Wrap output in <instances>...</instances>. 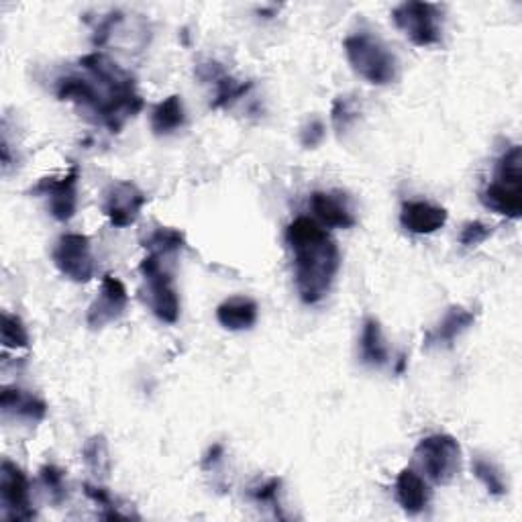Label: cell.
Wrapping results in <instances>:
<instances>
[{
	"mask_svg": "<svg viewBox=\"0 0 522 522\" xmlns=\"http://www.w3.org/2000/svg\"><path fill=\"white\" fill-rule=\"evenodd\" d=\"M286 243L294 257L296 288L302 302H321L339 272L341 255L337 243L310 217H298L288 225Z\"/></svg>",
	"mask_w": 522,
	"mask_h": 522,
	"instance_id": "1",
	"label": "cell"
},
{
	"mask_svg": "<svg viewBox=\"0 0 522 522\" xmlns=\"http://www.w3.org/2000/svg\"><path fill=\"white\" fill-rule=\"evenodd\" d=\"M482 202L490 211L508 219L522 215V149L508 147L496 164V178L482 192Z\"/></svg>",
	"mask_w": 522,
	"mask_h": 522,
	"instance_id": "2",
	"label": "cell"
},
{
	"mask_svg": "<svg viewBox=\"0 0 522 522\" xmlns=\"http://www.w3.org/2000/svg\"><path fill=\"white\" fill-rule=\"evenodd\" d=\"M343 47L351 68L370 84L386 86L398 78L396 56L372 33H353Z\"/></svg>",
	"mask_w": 522,
	"mask_h": 522,
	"instance_id": "3",
	"label": "cell"
},
{
	"mask_svg": "<svg viewBox=\"0 0 522 522\" xmlns=\"http://www.w3.org/2000/svg\"><path fill=\"white\" fill-rule=\"evenodd\" d=\"M416 463L433 484H449L461 467V447L451 435H429L414 449Z\"/></svg>",
	"mask_w": 522,
	"mask_h": 522,
	"instance_id": "4",
	"label": "cell"
},
{
	"mask_svg": "<svg viewBox=\"0 0 522 522\" xmlns=\"http://www.w3.org/2000/svg\"><path fill=\"white\" fill-rule=\"evenodd\" d=\"M164 257L151 255L141 261L139 272L147 282V298L153 315L164 323L174 325L180 317V298L172 280V274L164 266Z\"/></svg>",
	"mask_w": 522,
	"mask_h": 522,
	"instance_id": "5",
	"label": "cell"
},
{
	"mask_svg": "<svg viewBox=\"0 0 522 522\" xmlns=\"http://www.w3.org/2000/svg\"><path fill=\"white\" fill-rule=\"evenodd\" d=\"M441 9L433 3H421V0H408L392 11L396 27L419 47H429L441 41L443 19Z\"/></svg>",
	"mask_w": 522,
	"mask_h": 522,
	"instance_id": "6",
	"label": "cell"
},
{
	"mask_svg": "<svg viewBox=\"0 0 522 522\" xmlns=\"http://www.w3.org/2000/svg\"><path fill=\"white\" fill-rule=\"evenodd\" d=\"M56 268L72 282L86 284L94 278V255L86 235L66 233L54 247Z\"/></svg>",
	"mask_w": 522,
	"mask_h": 522,
	"instance_id": "7",
	"label": "cell"
},
{
	"mask_svg": "<svg viewBox=\"0 0 522 522\" xmlns=\"http://www.w3.org/2000/svg\"><path fill=\"white\" fill-rule=\"evenodd\" d=\"M0 502H3V516L7 520H31L35 516L29 480L23 469L9 459L0 465Z\"/></svg>",
	"mask_w": 522,
	"mask_h": 522,
	"instance_id": "8",
	"label": "cell"
},
{
	"mask_svg": "<svg viewBox=\"0 0 522 522\" xmlns=\"http://www.w3.org/2000/svg\"><path fill=\"white\" fill-rule=\"evenodd\" d=\"M147 204L145 192L133 182H115L104 192L102 213L107 215L113 227L125 229L131 227L139 215L141 208Z\"/></svg>",
	"mask_w": 522,
	"mask_h": 522,
	"instance_id": "9",
	"label": "cell"
},
{
	"mask_svg": "<svg viewBox=\"0 0 522 522\" xmlns=\"http://www.w3.org/2000/svg\"><path fill=\"white\" fill-rule=\"evenodd\" d=\"M129 306V292L125 284L113 276L107 274L102 278L100 294L94 298V302L88 308L86 323L90 329H102L115 321H119Z\"/></svg>",
	"mask_w": 522,
	"mask_h": 522,
	"instance_id": "10",
	"label": "cell"
},
{
	"mask_svg": "<svg viewBox=\"0 0 522 522\" xmlns=\"http://www.w3.org/2000/svg\"><path fill=\"white\" fill-rule=\"evenodd\" d=\"M78 178H80L78 166H72L70 172L64 174L62 178H43L33 188V194L47 198L51 217L60 223H66L76 215Z\"/></svg>",
	"mask_w": 522,
	"mask_h": 522,
	"instance_id": "11",
	"label": "cell"
},
{
	"mask_svg": "<svg viewBox=\"0 0 522 522\" xmlns=\"http://www.w3.org/2000/svg\"><path fill=\"white\" fill-rule=\"evenodd\" d=\"M447 223V211L443 206L425 202V200H408L400 208V225L414 235H431L443 229Z\"/></svg>",
	"mask_w": 522,
	"mask_h": 522,
	"instance_id": "12",
	"label": "cell"
},
{
	"mask_svg": "<svg viewBox=\"0 0 522 522\" xmlns=\"http://www.w3.org/2000/svg\"><path fill=\"white\" fill-rule=\"evenodd\" d=\"M310 211L325 225L333 229H351L357 219L345 194L339 192H312L310 194Z\"/></svg>",
	"mask_w": 522,
	"mask_h": 522,
	"instance_id": "13",
	"label": "cell"
},
{
	"mask_svg": "<svg viewBox=\"0 0 522 522\" xmlns=\"http://www.w3.org/2000/svg\"><path fill=\"white\" fill-rule=\"evenodd\" d=\"M476 323V312L463 306H451L445 317L425 335V347H451L457 337H461L469 327Z\"/></svg>",
	"mask_w": 522,
	"mask_h": 522,
	"instance_id": "14",
	"label": "cell"
},
{
	"mask_svg": "<svg viewBox=\"0 0 522 522\" xmlns=\"http://www.w3.org/2000/svg\"><path fill=\"white\" fill-rule=\"evenodd\" d=\"M0 408H3L7 419H21L29 423H39L47 414V404L41 398L21 388L9 386H5L3 392H0Z\"/></svg>",
	"mask_w": 522,
	"mask_h": 522,
	"instance_id": "15",
	"label": "cell"
},
{
	"mask_svg": "<svg viewBox=\"0 0 522 522\" xmlns=\"http://www.w3.org/2000/svg\"><path fill=\"white\" fill-rule=\"evenodd\" d=\"M198 76H200L204 82L215 84V88H217L215 102H213L215 109L231 107V104H233L235 100L243 98V96L249 92V88H251V82H247V84L237 82V80L231 78V76L221 68V64H217V62L200 64V66H198Z\"/></svg>",
	"mask_w": 522,
	"mask_h": 522,
	"instance_id": "16",
	"label": "cell"
},
{
	"mask_svg": "<svg viewBox=\"0 0 522 522\" xmlns=\"http://www.w3.org/2000/svg\"><path fill=\"white\" fill-rule=\"evenodd\" d=\"M396 498L408 514H419L427 508L431 500V490L414 469L404 467L396 478Z\"/></svg>",
	"mask_w": 522,
	"mask_h": 522,
	"instance_id": "17",
	"label": "cell"
},
{
	"mask_svg": "<svg viewBox=\"0 0 522 522\" xmlns=\"http://www.w3.org/2000/svg\"><path fill=\"white\" fill-rule=\"evenodd\" d=\"M359 351H361V361L365 365H370V368H384V365L390 361V349L386 345V337L378 319L368 317L363 321Z\"/></svg>",
	"mask_w": 522,
	"mask_h": 522,
	"instance_id": "18",
	"label": "cell"
},
{
	"mask_svg": "<svg viewBox=\"0 0 522 522\" xmlns=\"http://www.w3.org/2000/svg\"><path fill=\"white\" fill-rule=\"evenodd\" d=\"M257 304L247 296H233L219 304L217 321L229 331H245L257 323Z\"/></svg>",
	"mask_w": 522,
	"mask_h": 522,
	"instance_id": "19",
	"label": "cell"
},
{
	"mask_svg": "<svg viewBox=\"0 0 522 522\" xmlns=\"http://www.w3.org/2000/svg\"><path fill=\"white\" fill-rule=\"evenodd\" d=\"M186 121L182 96L172 94L158 102L151 111V129L155 135H170L178 131Z\"/></svg>",
	"mask_w": 522,
	"mask_h": 522,
	"instance_id": "20",
	"label": "cell"
},
{
	"mask_svg": "<svg viewBox=\"0 0 522 522\" xmlns=\"http://www.w3.org/2000/svg\"><path fill=\"white\" fill-rule=\"evenodd\" d=\"M141 243L147 249V253L166 257L180 251L186 245V237L182 231L174 227H155L141 239Z\"/></svg>",
	"mask_w": 522,
	"mask_h": 522,
	"instance_id": "21",
	"label": "cell"
},
{
	"mask_svg": "<svg viewBox=\"0 0 522 522\" xmlns=\"http://www.w3.org/2000/svg\"><path fill=\"white\" fill-rule=\"evenodd\" d=\"M82 457H84L86 467L98 480L109 478V474H111V453H109V443L102 435H94L84 443Z\"/></svg>",
	"mask_w": 522,
	"mask_h": 522,
	"instance_id": "22",
	"label": "cell"
},
{
	"mask_svg": "<svg viewBox=\"0 0 522 522\" xmlns=\"http://www.w3.org/2000/svg\"><path fill=\"white\" fill-rule=\"evenodd\" d=\"M472 472L474 476L484 484L488 494L492 496H504L508 492V486L504 482V476L498 469V465L486 457H476L472 461Z\"/></svg>",
	"mask_w": 522,
	"mask_h": 522,
	"instance_id": "23",
	"label": "cell"
},
{
	"mask_svg": "<svg viewBox=\"0 0 522 522\" xmlns=\"http://www.w3.org/2000/svg\"><path fill=\"white\" fill-rule=\"evenodd\" d=\"M39 478L43 488L47 490L51 502L62 504L68 498V484H66V474L58 465H43L39 469Z\"/></svg>",
	"mask_w": 522,
	"mask_h": 522,
	"instance_id": "24",
	"label": "cell"
},
{
	"mask_svg": "<svg viewBox=\"0 0 522 522\" xmlns=\"http://www.w3.org/2000/svg\"><path fill=\"white\" fill-rule=\"evenodd\" d=\"M0 337L7 349H27L29 347V333L23 321L11 312H3V327H0Z\"/></svg>",
	"mask_w": 522,
	"mask_h": 522,
	"instance_id": "25",
	"label": "cell"
},
{
	"mask_svg": "<svg viewBox=\"0 0 522 522\" xmlns=\"http://www.w3.org/2000/svg\"><path fill=\"white\" fill-rule=\"evenodd\" d=\"M84 494L94 502V504H98L100 508H102V518H107V520H125V518H129L127 514H123L121 510H119V504H117V500L111 496V492L107 490V488H102V486H94V484H84Z\"/></svg>",
	"mask_w": 522,
	"mask_h": 522,
	"instance_id": "26",
	"label": "cell"
},
{
	"mask_svg": "<svg viewBox=\"0 0 522 522\" xmlns=\"http://www.w3.org/2000/svg\"><path fill=\"white\" fill-rule=\"evenodd\" d=\"M357 119H359L357 102L351 96H337V100L333 102V111H331V121H333L335 131L345 133Z\"/></svg>",
	"mask_w": 522,
	"mask_h": 522,
	"instance_id": "27",
	"label": "cell"
},
{
	"mask_svg": "<svg viewBox=\"0 0 522 522\" xmlns=\"http://www.w3.org/2000/svg\"><path fill=\"white\" fill-rule=\"evenodd\" d=\"M280 488H282V480L280 478H270L264 484H257L249 490V496L257 502V504H270L272 508H276V514H280Z\"/></svg>",
	"mask_w": 522,
	"mask_h": 522,
	"instance_id": "28",
	"label": "cell"
},
{
	"mask_svg": "<svg viewBox=\"0 0 522 522\" xmlns=\"http://www.w3.org/2000/svg\"><path fill=\"white\" fill-rule=\"evenodd\" d=\"M490 235H492V227H488V225L482 223V221H472V223H467V225L461 229L459 243H461L463 247H476V245L484 243Z\"/></svg>",
	"mask_w": 522,
	"mask_h": 522,
	"instance_id": "29",
	"label": "cell"
},
{
	"mask_svg": "<svg viewBox=\"0 0 522 522\" xmlns=\"http://www.w3.org/2000/svg\"><path fill=\"white\" fill-rule=\"evenodd\" d=\"M325 139V125L319 119H310L300 131V143L308 149L317 147Z\"/></svg>",
	"mask_w": 522,
	"mask_h": 522,
	"instance_id": "30",
	"label": "cell"
},
{
	"mask_svg": "<svg viewBox=\"0 0 522 522\" xmlns=\"http://www.w3.org/2000/svg\"><path fill=\"white\" fill-rule=\"evenodd\" d=\"M225 455V447L221 443H215L211 449L206 451V455L202 457V467L204 469H213Z\"/></svg>",
	"mask_w": 522,
	"mask_h": 522,
	"instance_id": "31",
	"label": "cell"
}]
</instances>
